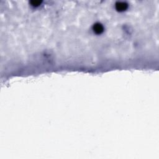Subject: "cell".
<instances>
[{"instance_id": "1", "label": "cell", "mask_w": 159, "mask_h": 159, "mask_svg": "<svg viewBox=\"0 0 159 159\" xmlns=\"http://www.w3.org/2000/svg\"><path fill=\"white\" fill-rule=\"evenodd\" d=\"M128 8V5H127L125 3H122V2H118L117 3L116 5V8L118 11H123L126 9V8Z\"/></svg>"}, {"instance_id": "3", "label": "cell", "mask_w": 159, "mask_h": 159, "mask_svg": "<svg viewBox=\"0 0 159 159\" xmlns=\"http://www.w3.org/2000/svg\"><path fill=\"white\" fill-rule=\"evenodd\" d=\"M32 5L33 6H39V5H40V3H41V2H40V1H33L32 2Z\"/></svg>"}, {"instance_id": "2", "label": "cell", "mask_w": 159, "mask_h": 159, "mask_svg": "<svg viewBox=\"0 0 159 159\" xmlns=\"http://www.w3.org/2000/svg\"><path fill=\"white\" fill-rule=\"evenodd\" d=\"M93 30L97 34H101L103 31V27L100 24H96L93 26Z\"/></svg>"}]
</instances>
